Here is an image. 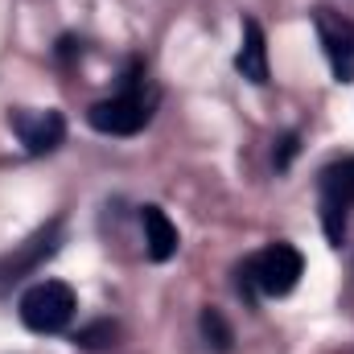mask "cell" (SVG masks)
Returning a JSON list of instances; mask_svg holds the SVG:
<instances>
[{
	"mask_svg": "<svg viewBox=\"0 0 354 354\" xmlns=\"http://www.w3.org/2000/svg\"><path fill=\"white\" fill-rule=\"evenodd\" d=\"M153 107H157V91L145 83L140 66H132L128 79H124V91L111 95V99H99L87 111V120L91 128L103 132V136H136V132L149 128Z\"/></svg>",
	"mask_w": 354,
	"mask_h": 354,
	"instance_id": "6da1fadb",
	"label": "cell"
},
{
	"mask_svg": "<svg viewBox=\"0 0 354 354\" xmlns=\"http://www.w3.org/2000/svg\"><path fill=\"white\" fill-rule=\"evenodd\" d=\"M301 276H305V260L292 243H272L243 264V284L264 297H288Z\"/></svg>",
	"mask_w": 354,
	"mask_h": 354,
	"instance_id": "7a4b0ae2",
	"label": "cell"
},
{
	"mask_svg": "<svg viewBox=\"0 0 354 354\" xmlns=\"http://www.w3.org/2000/svg\"><path fill=\"white\" fill-rule=\"evenodd\" d=\"M75 309H79L75 288L62 280H41V284L25 288V297H21V322L33 334H62L71 326Z\"/></svg>",
	"mask_w": 354,
	"mask_h": 354,
	"instance_id": "3957f363",
	"label": "cell"
},
{
	"mask_svg": "<svg viewBox=\"0 0 354 354\" xmlns=\"http://www.w3.org/2000/svg\"><path fill=\"white\" fill-rule=\"evenodd\" d=\"M313 29H317V41L326 50V62H330L334 79L351 83L354 79V21L334 12V8H317L313 12Z\"/></svg>",
	"mask_w": 354,
	"mask_h": 354,
	"instance_id": "277c9868",
	"label": "cell"
},
{
	"mask_svg": "<svg viewBox=\"0 0 354 354\" xmlns=\"http://www.w3.org/2000/svg\"><path fill=\"white\" fill-rule=\"evenodd\" d=\"M8 124H12V132H17V140L25 145L29 157H46L66 140V120L54 107H46V111L41 107H21V111L8 115Z\"/></svg>",
	"mask_w": 354,
	"mask_h": 354,
	"instance_id": "5b68a950",
	"label": "cell"
},
{
	"mask_svg": "<svg viewBox=\"0 0 354 354\" xmlns=\"http://www.w3.org/2000/svg\"><path fill=\"white\" fill-rule=\"evenodd\" d=\"M235 71L248 83H268V41H264V29H260L256 17L243 21V46L235 54Z\"/></svg>",
	"mask_w": 354,
	"mask_h": 354,
	"instance_id": "8992f818",
	"label": "cell"
},
{
	"mask_svg": "<svg viewBox=\"0 0 354 354\" xmlns=\"http://www.w3.org/2000/svg\"><path fill=\"white\" fill-rule=\"evenodd\" d=\"M140 223H145V252H149V260H157V264L174 260L177 256V227L169 223V214L161 206H145L140 210Z\"/></svg>",
	"mask_w": 354,
	"mask_h": 354,
	"instance_id": "52a82bcc",
	"label": "cell"
},
{
	"mask_svg": "<svg viewBox=\"0 0 354 354\" xmlns=\"http://www.w3.org/2000/svg\"><path fill=\"white\" fill-rule=\"evenodd\" d=\"M58 235H62V223H50L46 231H37V235L25 243V252H21L17 260H8V264L0 268V276H12V280H17L25 268H33L41 256H54V252H58Z\"/></svg>",
	"mask_w": 354,
	"mask_h": 354,
	"instance_id": "ba28073f",
	"label": "cell"
},
{
	"mask_svg": "<svg viewBox=\"0 0 354 354\" xmlns=\"http://www.w3.org/2000/svg\"><path fill=\"white\" fill-rule=\"evenodd\" d=\"M322 198L338 202V206H354V157H342L334 165L322 169Z\"/></svg>",
	"mask_w": 354,
	"mask_h": 354,
	"instance_id": "9c48e42d",
	"label": "cell"
},
{
	"mask_svg": "<svg viewBox=\"0 0 354 354\" xmlns=\"http://www.w3.org/2000/svg\"><path fill=\"white\" fill-rule=\"evenodd\" d=\"M202 334H206V346H214L218 354H227L231 342H235V334H231V326L223 322L218 309H206V313H202Z\"/></svg>",
	"mask_w": 354,
	"mask_h": 354,
	"instance_id": "30bf717a",
	"label": "cell"
},
{
	"mask_svg": "<svg viewBox=\"0 0 354 354\" xmlns=\"http://www.w3.org/2000/svg\"><path fill=\"white\" fill-rule=\"evenodd\" d=\"M346 206H338V202H326L322 198V227H326V239L334 243V248H342L346 243Z\"/></svg>",
	"mask_w": 354,
	"mask_h": 354,
	"instance_id": "8fae6325",
	"label": "cell"
},
{
	"mask_svg": "<svg viewBox=\"0 0 354 354\" xmlns=\"http://www.w3.org/2000/svg\"><path fill=\"white\" fill-rule=\"evenodd\" d=\"M111 338H115V326H111V322H95V326H87V330H79V334H75V342H79V346H87V351L111 346Z\"/></svg>",
	"mask_w": 354,
	"mask_h": 354,
	"instance_id": "7c38bea8",
	"label": "cell"
},
{
	"mask_svg": "<svg viewBox=\"0 0 354 354\" xmlns=\"http://www.w3.org/2000/svg\"><path fill=\"white\" fill-rule=\"evenodd\" d=\"M292 153H297V136H284V140H280V157H276V165L284 169V165L292 161Z\"/></svg>",
	"mask_w": 354,
	"mask_h": 354,
	"instance_id": "4fadbf2b",
	"label": "cell"
}]
</instances>
